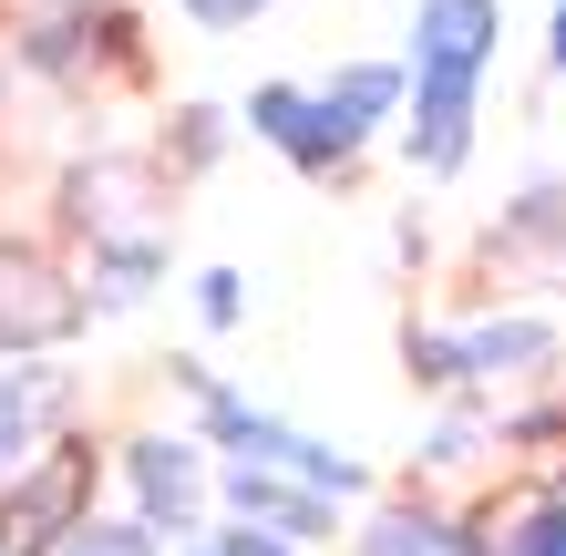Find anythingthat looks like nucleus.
Instances as JSON below:
<instances>
[{"mask_svg": "<svg viewBox=\"0 0 566 556\" xmlns=\"http://www.w3.org/2000/svg\"><path fill=\"white\" fill-rule=\"evenodd\" d=\"M176 556H217V536H186V546H176Z\"/></svg>", "mask_w": 566, "mask_h": 556, "instance_id": "nucleus-20", "label": "nucleus"}, {"mask_svg": "<svg viewBox=\"0 0 566 556\" xmlns=\"http://www.w3.org/2000/svg\"><path fill=\"white\" fill-rule=\"evenodd\" d=\"M474 114H484V93H402V166L443 186L463 155H474Z\"/></svg>", "mask_w": 566, "mask_h": 556, "instance_id": "nucleus-9", "label": "nucleus"}, {"mask_svg": "<svg viewBox=\"0 0 566 556\" xmlns=\"http://www.w3.org/2000/svg\"><path fill=\"white\" fill-rule=\"evenodd\" d=\"M248 135L269 145V155H289L298 176H340L350 155H360V135L319 104L310 83H258V93H248Z\"/></svg>", "mask_w": 566, "mask_h": 556, "instance_id": "nucleus-4", "label": "nucleus"}, {"mask_svg": "<svg viewBox=\"0 0 566 556\" xmlns=\"http://www.w3.org/2000/svg\"><path fill=\"white\" fill-rule=\"evenodd\" d=\"M217 505H227V526H258V536H279V546H319L329 536V505L298 495L289 474H258V464H227L217 474Z\"/></svg>", "mask_w": 566, "mask_h": 556, "instance_id": "nucleus-8", "label": "nucleus"}, {"mask_svg": "<svg viewBox=\"0 0 566 556\" xmlns=\"http://www.w3.org/2000/svg\"><path fill=\"white\" fill-rule=\"evenodd\" d=\"M176 124H186V166H217V145H227V114H207V104H186Z\"/></svg>", "mask_w": 566, "mask_h": 556, "instance_id": "nucleus-18", "label": "nucleus"}, {"mask_svg": "<svg viewBox=\"0 0 566 556\" xmlns=\"http://www.w3.org/2000/svg\"><path fill=\"white\" fill-rule=\"evenodd\" d=\"M453 350V391H474V381H536L556 361V319H474V331H443Z\"/></svg>", "mask_w": 566, "mask_h": 556, "instance_id": "nucleus-7", "label": "nucleus"}, {"mask_svg": "<svg viewBox=\"0 0 566 556\" xmlns=\"http://www.w3.org/2000/svg\"><path fill=\"white\" fill-rule=\"evenodd\" d=\"M83 319V289L52 269L42 248H0V350H52L62 331Z\"/></svg>", "mask_w": 566, "mask_h": 556, "instance_id": "nucleus-5", "label": "nucleus"}, {"mask_svg": "<svg viewBox=\"0 0 566 556\" xmlns=\"http://www.w3.org/2000/svg\"><path fill=\"white\" fill-rule=\"evenodd\" d=\"M494 433V422L484 412H453V422H432V433H422V464L432 474H453V464H474V443Z\"/></svg>", "mask_w": 566, "mask_h": 556, "instance_id": "nucleus-14", "label": "nucleus"}, {"mask_svg": "<svg viewBox=\"0 0 566 556\" xmlns=\"http://www.w3.org/2000/svg\"><path fill=\"white\" fill-rule=\"evenodd\" d=\"M494 556H566V505L515 515V536H494Z\"/></svg>", "mask_w": 566, "mask_h": 556, "instance_id": "nucleus-16", "label": "nucleus"}, {"mask_svg": "<svg viewBox=\"0 0 566 556\" xmlns=\"http://www.w3.org/2000/svg\"><path fill=\"white\" fill-rule=\"evenodd\" d=\"M310 93L350 124L360 145H371L381 124H402V93H412V83H402V62H340V73H329V83H310Z\"/></svg>", "mask_w": 566, "mask_h": 556, "instance_id": "nucleus-10", "label": "nucleus"}, {"mask_svg": "<svg viewBox=\"0 0 566 556\" xmlns=\"http://www.w3.org/2000/svg\"><path fill=\"white\" fill-rule=\"evenodd\" d=\"M52 556H165V536L135 526V515H93V526H73Z\"/></svg>", "mask_w": 566, "mask_h": 556, "instance_id": "nucleus-13", "label": "nucleus"}, {"mask_svg": "<svg viewBox=\"0 0 566 556\" xmlns=\"http://www.w3.org/2000/svg\"><path fill=\"white\" fill-rule=\"evenodd\" d=\"M124 484H135V526H176V536H207L217 526V464H207V443L196 433H135L114 453Z\"/></svg>", "mask_w": 566, "mask_h": 556, "instance_id": "nucleus-2", "label": "nucleus"}, {"mask_svg": "<svg viewBox=\"0 0 566 556\" xmlns=\"http://www.w3.org/2000/svg\"><path fill=\"white\" fill-rule=\"evenodd\" d=\"M62 412H73V371H52V361H0V484H11L31 453H52Z\"/></svg>", "mask_w": 566, "mask_h": 556, "instance_id": "nucleus-6", "label": "nucleus"}, {"mask_svg": "<svg viewBox=\"0 0 566 556\" xmlns=\"http://www.w3.org/2000/svg\"><path fill=\"white\" fill-rule=\"evenodd\" d=\"M360 556H484V546L463 536L453 515H432V505H381L371 526H360Z\"/></svg>", "mask_w": 566, "mask_h": 556, "instance_id": "nucleus-11", "label": "nucleus"}, {"mask_svg": "<svg viewBox=\"0 0 566 556\" xmlns=\"http://www.w3.org/2000/svg\"><path fill=\"white\" fill-rule=\"evenodd\" d=\"M176 11H186L196 31H248L258 11H279V0H176Z\"/></svg>", "mask_w": 566, "mask_h": 556, "instance_id": "nucleus-17", "label": "nucleus"}, {"mask_svg": "<svg viewBox=\"0 0 566 556\" xmlns=\"http://www.w3.org/2000/svg\"><path fill=\"white\" fill-rule=\"evenodd\" d=\"M546 73H566V0H556V21H546Z\"/></svg>", "mask_w": 566, "mask_h": 556, "instance_id": "nucleus-19", "label": "nucleus"}, {"mask_svg": "<svg viewBox=\"0 0 566 556\" xmlns=\"http://www.w3.org/2000/svg\"><path fill=\"white\" fill-rule=\"evenodd\" d=\"M93 474H104V453H93V443L31 453V464L0 484V556H52L73 526H93Z\"/></svg>", "mask_w": 566, "mask_h": 556, "instance_id": "nucleus-1", "label": "nucleus"}, {"mask_svg": "<svg viewBox=\"0 0 566 556\" xmlns=\"http://www.w3.org/2000/svg\"><path fill=\"white\" fill-rule=\"evenodd\" d=\"M196 319H207V331H238L248 319V279L238 269H196Z\"/></svg>", "mask_w": 566, "mask_h": 556, "instance_id": "nucleus-15", "label": "nucleus"}, {"mask_svg": "<svg viewBox=\"0 0 566 556\" xmlns=\"http://www.w3.org/2000/svg\"><path fill=\"white\" fill-rule=\"evenodd\" d=\"M155 279H165V248H155V238H124V227H93V310H135Z\"/></svg>", "mask_w": 566, "mask_h": 556, "instance_id": "nucleus-12", "label": "nucleus"}, {"mask_svg": "<svg viewBox=\"0 0 566 556\" xmlns=\"http://www.w3.org/2000/svg\"><path fill=\"white\" fill-rule=\"evenodd\" d=\"M494 42H505V0H422L402 83H422V93H484Z\"/></svg>", "mask_w": 566, "mask_h": 556, "instance_id": "nucleus-3", "label": "nucleus"}]
</instances>
